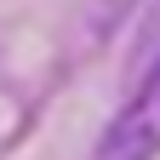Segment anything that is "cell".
Segmentation results:
<instances>
[{"instance_id": "1", "label": "cell", "mask_w": 160, "mask_h": 160, "mask_svg": "<svg viewBox=\"0 0 160 160\" xmlns=\"http://www.w3.org/2000/svg\"><path fill=\"white\" fill-rule=\"evenodd\" d=\"M154 154H160V57L149 63L143 86L120 103V114L109 120L92 160H154Z\"/></svg>"}]
</instances>
